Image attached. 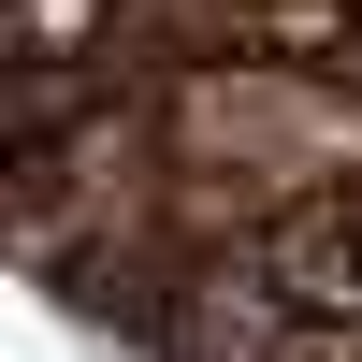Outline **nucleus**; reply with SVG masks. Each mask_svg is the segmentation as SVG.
<instances>
[{
	"label": "nucleus",
	"mask_w": 362,
	"mask_h": 362,
	"mask_svg": "<svg viewBox=\"0 0 362 362\" xmlns=\"http://www.w3.org/2000/svg\"><path fill=\"white\" fill-rule=\"evenodd\" d=\"M305 362H362V334H319V348H305Z\"/></svg>",
	"instance_id": "20e7f679"
},
{
	"label": "nucleus",
	"mask_w": 362,
	"mask_h": 362,
	"mask_svg": "<svg viewBox=\"0 0 362 362\" xmlns=\"http://www.w3.org/2000/svg\"><path fill=\"white\" fill-rule=\"evenodd\" d=\"M348 29H362V0H348Z\"/></svg>",
	"instance_id": "39448f33"
},
{
	"label": "nucleus",
	"mask_w": 362,
	"mask_h": 362,
	"mask_svg": "<svg viewBox=\"0 0 362 362\" xmlns=\"http://www.w3.org/2000/svg\"><path fill=\"white\" fill-rule=\"evenodd\" d=\"M305 348H319V319L290 305V290L261 276V247H247V261H189V290H174V319H160L145 362H305Z\"/></svg>",
	"instance_id": "f03ea898"
},
{
	"label": "nucleus",
	"mask_w": 362,
	"mask_h": 362,
	"mask_svg": "<svg viewBox=\"0 0 362 362\" xmlns=\"http://www.w3.org/2000/svg\"><path fill=\"white\" fill-rule=\"evenodd\" d=\"M348 203H362V189H348Z\"/></svg>",
	"instance_id": "423d86ee"
},
{
	"label": "nucleus",
	"mask_w": 362,
	"mask_h": 362,
	"mask_svg": "<svg viewBox=\"0 0 362 362\" xmlns=\"http://www.w3.org/2000/svg\"><path fill=\"white\" fill-rule=\"evenodd\" d=\"M160 145H174V174L290 218L319 189H362V73H334V58H203V73L160 87Z\"/></svg>",
	"instance_id": "f257e3e1"
},
{
	"label": "nucleus",
	"mask_w": 362,
	"mask_h": 362,
	"mask_svg": "<svg viewBox=\"0 0 362 362\" xmlns=\"http://www.w3.org/2000/svg\"><path fill=\"white\" fill-rule=\"evenodd\" d=\"M261 276H276L290 305L319 319V334H348V319H362V203H348V189L290 203V218L261 232Z\"/></svg>",
	"instance_id": "7ed1b4c3"
}]
</instances>
